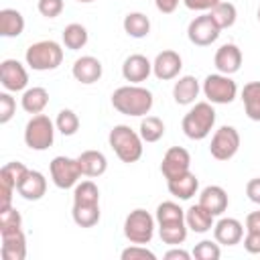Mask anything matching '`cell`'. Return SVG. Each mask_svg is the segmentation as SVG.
Masks as SVG:
<instances>
[{"instance_id": "30", "label": "cell", "mask_w": 260, "mask_h": 260, "mask_svg": "<svg viewBox=\"0 0 260 260\" xmlns=\"http://www.w3.org/2000/svg\"><path fill=\"white\" fill-rule=\"evenodd\" d=\"M122 24H124L126 35L132 37V39H142V37H146L150 32V20L142 12H128L124 16Z\"/></svg>"}, {"instance_id": "11", "label": "cell", "mask_w": 260, "mask_h": 260, "mask_svg": "<svg viewBox=\"0 0 260 260\" xmlns=\"http://www.w3.org/2000/svg\"><path fill=\"white\" fill-rule=\"evenodd\" d=\"M0 83L6 91H22L28 83L24 65L16 59H4L0 63Z\"/></svg>"}, {"instance_id": "31", "label": "cell", "mask_w": 260, "mask_h": 260, "mask_svg": "<svg viewBox=\"0 0 260 260\" xmlns=\"http://www.w3.org/2000/svg\"><path fill=\"white\" fill-rule=\"evenodd\" d=\"M209 16L213 18V22L219 26V30H223V28H230V26H234V22H236V16H238V10H236V6L232 4V2H219V4H215L211 10H209Z\"/></svg>"}, {"instance_id": "29", "label": "cell", "mask_w": 260, "mask_h": 260, "mask_svg": "<svg viewBox=\"0 0 260 260\" xmlns=\"http://www.w3.org/2000/svg\"><path fill=\"white\" fill-rule=\"evenodd\" d=\"M158 234L160 240L169 246H179L185 242L187 238V221L179 219V221H167V223H158Z\"/></svg>"}, {"instance_id": "40", "label": "cell", "mask_w": 260, "mask_h": 260, "mask_svg": "<svg viewBox=\"0 0 260 260\" xmlns=\"http://www.w3.org/2000/svg\"><path fill=\"white\" fill-rule=\"evenodd\" d=\"M120 256H122V260H156L154 252L146 250L142 244H134V246L122 250Z\"/></svg>"}, {"instance_id": "41", "label": "cell", "mask_w": 260, "mask_h": 260, "mask_svg": "<svg viewBox=\"0 0 260 260\" xmlns=\"http://www.w3.org/2000/svg\"><path fill=\"white\" fill-rule=\"evenodd\" d=\"M14 112H16V102H14V98H12L10 93L2 91V93H0V124L10 122L12 116H14Z\"/></svg>"}, {"instance_id": "3", "label": "cell", "mask_w": 260, "mask_h": 260, "mask_svg": "<svg viewBox=\"0 0 260 260\" xmlns=\"http://www.w3.org/2000/svg\"><path fill=\"white\" fill-rule=\"evenodd\" d=\"M215 124V110L211 102H199L195 104L183 118V132L191 140H203L209 136L211 128Z\"/></svg>"}, {"instance_id": "10", "label": "cell", "mask_w": 260, "mask_h": 260, "mask_svg": "<svg viewBox=\"0 0 260 260\" xmlns=\"http://www.w3.org/2000/svg\"><path fill=\"white\" fill-rule=\"evenodd\" d=\"M187 37L193 45L197 47H207L211 43L217 41L219 37V26L213 22V18L209 14H201V16H195L189 26H187Z\"/></svg>"}, {"instance_id": "4", "label": "cell", "mask_w": 260, "mask_h": 260, "mask_svg": "<svg viewBox=\"0 0 260 260\" xmlns=\"http://www.w3.org/2000/svg\"><path fill=\"white\" fill-rule=\"evenodd\" d=\"M24 59H26V65L35 71H51L61 65L63 49L55 41H39L26 49Z\"/></svg>"}, {"instance_id": "27", "label": "cell", "mask_w": 260, "mask_h": 260, "mask_svg": "<svg viewBox=\"0 0 260 260\" xmlns=\"http://www.w3.org/2000/svg\"><path fill=\"white\" fill-rule=\"evenodd\" d=\"M242 102L246 116L254 122H260V81H250L242 89Z\"/></svg>"}, {"instance_id": "35", "label": "cell", "mask_w": 260, "mask_h": 260, "mask_svg": "<svg viewBox=\"0 0 260 260\" xmlns=\"http://www.w3.org/2000/svg\"><path fill=\"white\" fill-rule=\"evenodd\" d=\"M73 203H100V189L93 181H81L73 189Z\"/></svg>"}, {"instance_id": "39", "label": "cell", "mask_w": 260, "mask_h": 260, "mask_svg": "<svg viewBox=\"0 0 260 260\" xmlns=\"http://www.w3.org/2000/svg\"><path fill=\"white\" fill-rule=\"evenodd\" d=\"M193 256L197 260H217L221 256V250H219V244H215L211 240H201L193 248Z\"/></svg>"}, {"instance_id": "36", "label": "cell", "mask_w": 260, "mask_h": 260, "mask_svg": "<svg viewBox=\"0 0 260 260\" xmlns=\"http://www.w3.org/2000/svg\"><path fill=\"white\" fill-rule=\"evenodd\" d=\"M55 126L57 130L63 134V136H73L77 130H79V118L73 110H61L57 114V120H55Z\"/></svg>"}, {"instance_id": "37", "label": "cell", "mask_w": 260, "mask_h": 260, "mask_svg": "<svg viewBox=\"0 0 260 260\" xmlns=\"http://www.w3.org/2000/svg\"><path fill=\"white\" fill-rule=\"evenodd\" d=\"M185 219V211L175 203V201H162L156 207V221L167 223V221H179Z\"/></svg>"}, {"instance_id": "15", "label": "cell", "mask_w": 260, "mask_h": 260, "mask_svg": "<svg viewBox=\"0 0 260 260\" xmlns=\"http://www.w3.org/2000/svg\"><path fill=\"white\" fill-rule=\"evenodd\" d=\"M213 61H215V67H217L219 73L232 75V73L240 71V67H242V51L238 49V45L225 43V45H221L217 49Z\"/></svg>"}, {"instance_id": "17", "label": "cell", "mask_w": 260, "mask_h": 260, "mask_svg": "<svg viewBox=\"0 0 260 260\" xmlns=\"http://www.w3.org/2000/svg\"><path fill=\"white\" fill-rule=\"evenodd\" d=\"M2 258L4 260H24L26 258V238L22 230L2 232Z\"/></svg>"}, {"instance_id": "43", "label": "cell", "mask_w": 260, "mask_h": 260, "mask_svg": "<svg viewBox=\"0 0 260 260\" xmlns=\"http://www.w3.org/2000/svg\"><path fill=\"white\" fill-rule=\"evenodd\" d=\"M244 248L250 254H260V232H248L244 238Z\"/></svg>"}, {"instance_id": "32", "label": "cell", "mask_w": 260, "mask_h": 260, "mask_svg": "<svg viewBox=\"0 0 260 260\" xmlns=\"http://www.w3.org/2000/svg\"><path fill=\"white\" fill-rule=\"evenodd\" d=\"M85 43H87V30H85L83 24L71 22V24H67V26L63 28V45H65L67 49L77 51V49L85 47Z\"/></svg>"}, {"instance_id": "21", "label": "cell", "mask_w": 260, "mask_h": 260, "mask_svg": "<svg viewBox=\"0 0 260 260\" xmlns=\"http://www.w3.org/2000/svg\"><path fill=\"white\" fill-rule=\"evenodd\" d=\"M167 187H169V193L173 197H177V199H191L197 193V189H199V179L191 171H187V173H183V175H179L175 179H169Z\"/></svg>"}, {"instance_id": "19", "label": "cell", "mask_w": 260, "mask_h": 260, "mask_svg": "<svg viewBox=\"0 0 260 260\" xmlns=\"http://www.w3.org/2000/svg\"><path fill=\"white\" fill-rule=\"evenodd\" d=\"M199 205H203L213 217L228 209V193L219 185H209L199 193Z\"/></svg>"}, {"instance_id": "50", "label": "cell", "mask_w": 260, "mask_h": 260, "mask_svg": "<svg viewBox=\"0 0 260 260\" xmlns=\"http://www.w3.org/2000/svg\"><path fill=\"white\" fill-rule=\"evenodd\" d=\"M77 2H83V4H87V2H93V0H77Z\"/></svg>"}, {"instance_id": "12", "label": "cell", "mask_w": 260, "mask_h": 260, "mask_svg": "<svg viewBox=\"0 0 260 260\" xmlns=\"http://www.w3.org/2000/svg\"><path fill=\"white\" fill-rule=\"evenodd\" d=\"M191 167V154L183 148V146H171L160 162V173L165 175V179H175L183 173H187Z\"/></svg>"}, {"instance_id": "44", "label": "cell", "mask_w": 260, "mask_h": 260, "mask_svg": "<svg viewBox=\"0 0 260 260\" xmlns=\"http://www.w3.org/2000/svg\"><path fill=\"white\" fill-rule=\"evenodd\" d=\"M185 6L189 10H197V12H203V10H211L215 4H219L221 0H183Z\"/></svg>"}, {"instance_id": "26", "label": "cell", "mask_w": 260, "mask_h": 260, "mask_svg": "<svg viewBox=\"0 0 260 260\" xmlns=\"http://www.w3.org/2000/svg\"><path fill=\"white\" fill-rule=\"evenodd\" d=\"M49 104V91L45 87H28L20 98V106L26 114H41Z\"/></svg>"}, {"instance_id": "8", "label": "cell", "mask_w": 260, "mask_h": 260, "mask_svg": "<svg viewBox=\"0 0 260 260\" xmlns=\"http://www.w3.org/2000/svg\"><path fill=\"white\" fill-rule=\"evenodd\" d=\"M240 148V134L234 126H221L215 130L211 144H209V152L213 158L217 160H230Z\"/></svg>"}, {"instance_id": "38", "label": "cell", "mask_w": 260, "mask_h": 260, "mask_svg": "<svg viewBox=\"0 0 260 260\" xmlns=\"http://www.w3.org/2000/svg\"><path fill=\"white\" fill-rule=\"evenodd\" d=\"M20 225H22V217L12 205L0 209V234L2 232H12V230H20Z\"/></svg>"}, {"instance_id": "1", "label": "cell", "mask_w": 260, "mask_h": 260, "mask_svg": "<svg viewBox=\"0 0 260 260\" xmlns=\"http://www.w3.org/2000/svg\"><path fill=\"white\" fill-rule=\"evenodd\" d=\"M112 106L124 116H146L152 108V93L140 85H122L112 93Z\"/></svg>"}, {"instance_id": "5", "label": "cell", "mask_w": 260, "mask_h": 260, "mask_svg": "<svg viewBox=\"0 0 260 260\" xmlns=\"http://www.w3.org/2000/svg\"><path fill=\"white\" fill-rule=\"evenodd\" d=\"M55 124L45 114H35L24 126V142L32 150H47L55 140Z\"/></svg>"}, {"instance_id": "47", "label": "cell", "mask_w": 260, "mask_h": 260, "mask_svg": "<svg viewBox=\"0 0 260 260\" xmlns=\"http://www.w3.org/2000/svg\"><path fill=\"white\" fill-rule=\"evenodd\" d=\"M154 4L162 14H171L179 6V0H154Z\"/></svg>"}, {"instance_id": "28", "label": "cell", "mask_w": 260, "mask_h": 260, "mask_svg": "<svg viewBox=\"0 0 260 260\" xmlns=\"http://www.w3.org/2000/svg\"><path fill=\"white\" fill-rule=\"evenodd\" d=\"M71 215L79 228H93L100 221V203H73Z\"/></svg>"}, {"instance_id": "9", "label": "cell", "mask_w": 260, "mask_h": 260, "mask_svg": "<svg viewBox=\"0 0 260 260\" xmlns=\"http://www.w3.org/2000/svg\"><path fill=\"white\" fill-rule=\"evenodd\" d=\"M51 179L55 183V187L59 189H71L77 185L79 177H81V169L77 158H69V156H55L51 160Z\"/></svg>"}, {"instance_id": "2", "label": "cell", "mask_w": 260, "mask_h": 260, "mask_svg": "<svg viewBox=\"0 0 260 260\" xmlns=\"http://www.w3.org/2000/svg\"><path fill=\"white\" fill-rule=\"evenodd\" d=\"M108 142L112 146V150L116 152V156L122 162H136L142 156V138L138 132H134L130 126L126 124H118L110 130L108 134Z\"/></svg>"}, {"instance_id": "6", "label": "cell", "mask_w": 260, "mask_h": 260, "mask_svg": "<svg viewBox=\"0 0 260 260\" xmlns=\"http://www.w3.org/2000/svg\"><path fill=\"white\" fill-rule=\"evenodd\" d=\"M124 236L132 244H148L154 236V217L146 209H134L124 219Z\"/></svg>"}, {"instance_id": "7", "label": "cell", "mask_w": 260, "mask_h": 260, "mask_svg": "<svg viewBox=\"0 0 260 260\" xmlns=\"http://www.w3.org/2000/svg\"><path fill=\"white\" fill-rule=\"evenodd\" d=\"M203 93L211 104H232L238 95V85L230 75L213 73L203 81Z\"/></svg>"}, {"instance_id": "34", "label": "cell", "mask_w": 260, "mask_h": 260, "mask_svg": "<svg viewBox=\"0 0 260 260\" xmlns=\"http://www.w3.org/2000/svg\"><path fill=\"white\" fill-rule=\"evenodd\" d=\"M26 173H28V169H26L22 162L12 160V162H8V165L2 167V171H0V183L8 185V187H12V189H18V185H20V181L24 179Z\"/></svg>"}, {"instance_id": "48", "label": "cell", "mask_w": 260, "mask_h": 260, "mask_svg": "<svg viewBox=\"0 0 260 260\" xmlns=\"http://www.w3.org/2000/svg\"><path fill=\"white\" fill-rule=\"evenodd\" d=\"M189 258H191V254L181 250V248H173L165 254V260H189Z\"/></svg>"}, {"instance_id": "18", "label": "cell", "mask_w": 260, "mask_h": 260, "mask_svg": "<svg viewBox=\"0 0 260 260\" xmlns=\"http://www.w3.org/2000/svg\"><path fill=\"white\" fill-rule=\"evenodd\" d=\"M71 73L79 83L89 85V83H95L102 77V63H100V59H95L91 55H85V57L75 59Z\"/></svg>"}, {"instance_id": "46", "label": "cell", "mask_w": 260, "mask_h": 260, "mask_svg": "<svg viewBox=\"0 0 260 260\" xmlns=\"http://www.w3.org/2000/svg\"><path fill=\"white\" fill-rule=\"evenodd\" d=\"M246 230L248 232H260V209L248 213V217H246Z\"/></svg>"}, {"instance_id": "22", "label": "cell", "mask_w": 260, "mask_h": 260, "mask_svg": "<svg viewBox=\"0 0 260 260\" xmlns=\"http://www.w3.org/2000/svg\"><path fill=\"white\" fill-rule=\"evenodd\" d=\"M77 162H79L83 177H100L108 169V160H106L104 152H100V150H83L77 156Z\"/></svg>"}, {"instance_id": "14", "label": "cell", "mask_w": 260, "mask_h": 260, "mask_svg": "<svg viewBox=\"0 0 260 260\" xmlns=\"http://www.w3.org/2000/svg\"><path fill=\"white\" fill-rule=\"evenodd\" d=\"M244 236V225L236 217H221L213 225V238L221 246H236L242 242Z\"/></svg>"}, {"instance_id": "33", "label": "cell", "mask_w": 260, "mask_h": 260, "mask_svg": "<svg viewBox=\"0 0 260 260\" xmlns=\"http://www.w3.org/2000/svg\"><path fill=\"white\" fill-rule=\"evenodd\" d=\"M138 134H140V138L144 142H158L162 138V134H165V124L156 116H146L140 122V132Z\"/></svg>"}, {"instance_id": "24", "label": "cell", "mask_w": 260, "mask_h": 260, "mask_svg": "<svg viewBox=\"0 0 260 260\" xmlns=\"http://www.w3.org/2000/svg\"><path fill=\"white\" fill-rule=\"evenodd\" d=\"M185 221H187V228L195 234H205L213 228V215L203 207V205H191L187 211H185Z\"/></svg>"}, {"instance_id": "42", "label": "cell", "mask_w": 260, "mask_h": 260, "mask_svg": "<svg viewBox=\"0 0 260 260\" xmlns=\"http://www.w3.org/2000/svg\"><path fill=\"white\" fill-rule=\"evenodd\" d=\"M37 8L45 18H57L63 12V0H39Z\"/></svg>"}, {"instance_id": "20", "label": "cell", "mask_w": 260, "mask_h": 260, "mask_svg": "<svg viewBox=\"0 0 260 260\" xmlns=\"http://www.w3.org/2000/svg\"><path fill=\"white\" fill-rule=\"evenodd\" d=\"M16 191H18V195H22L28 201H39L47 193V179L39 171H28Z\"/></svg>"}, {"instance_id": "45", "label": "cell", "mask_w": 260, "mask_h": 260, "mask_svg": "<svg viewBox=\"0 0 260 260\" xmlns=\"http://www.w3.org/2000/svg\"><path fill=\"white\" fill-rule=\"evenodd\" d=\"M246 195H248V199H250L252 203L260 205V177L248 181V185H246Z\"/></svg>"}, {"instance_id": "49", "label": "cell", "mask_w": 260, "mask_h": 260, "mask_svg": "<svg viewBox=\"0 0 260 260\" xmlns=\"http://www.w3.org/2000/svg\"><path fill=\"white\" fill-rule=\"evenodd\" d=\"M14 191H16V189H12V187H8V185L2 183V205H0V209L12 205V193H14Z\"/></svg>"}, {"instance_id": "23", "label": "cell", "mask_w": 260, "mask_h": 260, "mask_svg": "<svg viewBox=\"0 0 260 260\" xmlns=\"http://www.w3.org/2000/svg\"><path fill=\"white\" fill-rule=\"evenodd\" d=\"M199 95V81L193 75H183L173 85V98L179 106H189Z\"/></svg>"}, {"instance_id": "51", "label": "cell", "mask_w": 260, "mask_h": 260, "mask_svg": "<svg viewBox=\"0 0 260 260\" xmlns=\"http://www.w3.org/2000/svg\"><path fill=\"white\" fill-rule=\"evenodd\" d=\"M258 20H260V8H258Z\"/></svg>"}, {"instance_id": "13", "label": "cell", "mask_w": 260, "mask_h": 260, "mask_svg": "<svg viewBox=\"0 0 260 260\" xmlns=\"http://www.w3.org/2000/svg\"><path fill=\"white\" fill-rule=\"evenodd\" d=\"M183 67V61H181V55L177 51H160L152 63V73L156 75V79L160 81H169V79H175L179 75Z\"/></svg>"}, {"instance_id": "25", "label": "cell", "mask_w": 260, "mask_h": 260, "mask_svg": "<svg viewBox=\"0 0 260 260\" xmlns=\"http://www.w3.org/2000/svg\"><path fill=\"white\" fill-rule=\"evenodd\" d=\"M24 30V16L14 8H2L0 10V35L6 39L18 37Z\"/></svg>"}, {"instance_id": "16", "label": "cell", "mask_w": 260, "mask_h": 260, "mask_svg": "<svg viewBox=\"0 0 260 260\" xmlns=\"http://www.w3.org/2000/svg\"><path fill=\"white\" fill-rule=\"evenodd\" d=\"M150 71H152V63H150L144 55H140V53L126 57V61H124V65H122V75H124V79L130 81V83L146 81L148 75H150Z\"/></svg>"}]
</instances>
